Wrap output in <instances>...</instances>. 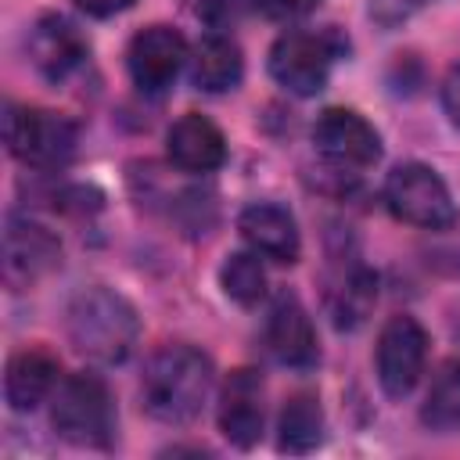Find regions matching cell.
I'll list each match as a JSON object with an SVG mask.
<instances>
[{"label": "cell", "instance_id": "1", "mask_svg": "<svg viewBox=\"0 0 460 460\" xmlns=\"http://www.w3.org/2000/svg\"><path fill=\"white\" fill-rule=\"evenodd\" d=\"M212 392V359L194 345L158 349L140 377V402L162 424H187Z\"/></svg>", "mask_w": 460, "mask_h": 460}, {"label": "cell", "instance_id": "2", "mask_svg": "<svg viewBox=\"0 0 460 460\" xmlns=\"http://www.w3.org/2000/svg\"><path fill=\"white\" fill-rule=\"evenodd\" d=\"M140 334L137 309L111 288H83L68 302V338L93 363H122Z\"/></svg>", "mask_w": 460, "mask_h": 460}, {"label": "cell", "instance_id": "3", "mask_svg": "<svg viewBox=\"0 0 460 460\" xmlns=\"http://www.w3.org/2000/svg\"><path fill=\"white\" fill-rule=\"evenodd\" d=\"M50 424L54 431L86 449H104L115 438V402L108 385L97 374H68L54 388L50 402Z\"/></svg>", "mask_w": 460, "mask_h": 460}, {"label": "cell", "instance_id": "4", "mask_svg": "<svg viewBox=\"0 0 460 460\" xmlns=\"http://www.w3.org/2000/svg\"><path fill=\"white\" fill-rule=\"evenodd\" d=\"M4 140L7 151L32 165V169H61L75 155V122L47 111V108H29V104H7L4 115Z\"/></svg>", "mask_w": 460, "mask_h": 460}, {"label": "cell", "instance_id": "5", "mask_svg": "<svg viewBox=\"0 0 460 460\" xmlns=\"http://www.w3.org/2000/svg\"><path fill=\"white\" fill-rule=\"evenodd\" d=\"M385 205L395 219L420 230H449L456 223V205L446 180L424 162H402L388 172Z\"/></svg>", "mask_w": 460, "mask_h": 460}, {"label": "cell", "instance_id": "6", "mask_svg": "<svg viewBox=\"0 0 460 460\" xmlns=\"http://www.w3.org/2000/svg\"><path fill=\"white\" fill-rule=\"evenodd\" d=\"M341 54V40L323 29V32H305V29H291L284 36H277V43L270 47V75L298 97H313L327 86L331 65Z\"/></svg>", "mask_w": 460, "mask_h": 460}, {"label": "cell", "instance_id": "7", "mask_svg": "<svg viewBox=\"0 0 460 460\" xmlns=\"http://www.w3.org/2000/svg\"><path fill=\"white\" fill-rule=\"evenodd\" d=\"M313 147L338 176H359L381 158L377 129L349 108H327L313 122Z\"/></svg>", "mask_w": 460, "mask_h": 460}, {"label": "cell", "instance_id": "8", "mask_svg": "<svg viewBox=\"0 0 460 460\" xmlns=\"http://www.w3.org/2000/svg\"><path fill=\"white\" fill-rule=\"evenodd\" d=\"M377 381L392 399L413 392L428 363V334L413 316H392L377 334Z\"/></svg>", "mask_w": 460, "mask_h": 460}, {"label": "cell", "instance_id": "9", "mask_svg": "<svg viewBox=\"0 0 460 460\" xmlns=\"http://www.w3.org/2000/svg\"><path fill=\"white\" fill-rule=\"evenodd\" d=\"M187 40L169 29V25H147L140 29L133 40H129V50H126V65H129V75L137 83L140 93H165L180 68L187 65Z\"/></svg>", "mask_w": 460, "mask_h": 460}, {"label": "cell", "instance_id": "10", "mask_svg": "<svg viewBox=\"0 0 460 460\" xmlns=\"http://www.w3.org/2000/svg\"><path fill=\"white\" fill-rule=\"evenodd\" d=\"M262 341H266V352L280 367L309 370V367L320 363V345H316L313 320L291 291H280L273 298V305L266 313V323H262Z\"/></svg>", "mask_w": 460, "mask_h": 460}, {"label": "cell", "instance_id": "11", "mask_svg": "<svg viewBox=\"0 0 460 460\" xmlns=\"http://www.w3.org/2000/svg\"><path fill=\"white\" fill-rule=\"evenodd\" d=\"M61 262V244L58 237L29 219V216H11L4 226V280L7 288H29L43 273H50Z\"/></svg>", "mask_w": 460, "mask_h": 460}, {"label": "cell", "instance_id": "12", "mask_svg": "<svg viewBox=\"0 0 460 460\" xmlns=\"http://www.w3.org/2000/svg\"><path fill=\"white\" fill-rule=\"evenodd\" d=\"M262 417H266L262 374L252 370V367L230 370V377L223 381V392H219V431L234 446L248 449L262 435Z\"/></svg>", "mask_w": 460, "mask_h": 460}, {"label": "cell", "instance_id": "13", "mask_svg": "<svg viewBox=\"0 0 460 460\" xmlns=\"http://www.w3.org/2000/svg\"><path fill=\"white\" fill-rule=\"evenodd\" d=\"M25 50H29V61L32 68L58 83V79H68L90 54V43L86 36L75 29V22L61 18V14H43L32 29H29V40H25Z\"/></svg>", "mask_w": 460, "mask_h": 460}, {"label": "cell", "instance_id": "14", "mask_svg": "<svg viewBox=\"0 0 460 460\" xmlns=\"http://www.w3.org/2000/svg\"><path fill=\"white\" fill-rule=\"evenodd\" d=\"M237 230L241 237L248 241V248L270 262H280V266H291L302 252V237H298V226H295V216L280 205H270V201H259V205H248L237 219Z\"/></svg>", "mask_w": 460, "mask_h": 460}, {"label": "cell", "instance_id": "15", "mask_svg": "<svg viewBox=\"0 0 460 460\" xmlns=\"http://www.w3.org/2000/svg\"><path fill=\"white\" fill-rule=\"evenodd\" d=\"M165 155L183 172H212L226 158V140L216 122L198 111L180 115L165 133Z\"/></svg>", "mask_w": 460, "mask_h": 460}, {"label": "cell", "instance_id": "16", "mask_svg": "<svg viewBox=\"0 0 460 460\" xmlns=\"http://www.w3.org/2000/svg\"><path fill=\"white\" fill-rule=\"evenodd\" d=\"M58 374H61V363L47 349L14 352L4 374V395L11 410H36L43 399H50L58 388Z\"/></svg>", "mask_w": 460, "mask_h": 460}, {"label": "cell", "instance_id": "17", "mask_svg": "<svg viewBox=\"0 0 460 460\" xmlns=\"http://www.w3.org/2000/svg\"><path fill=\"white\" fill-rule=\"evenodd\" d=\"M244 75V58H241V47L230 40V36H201L194 54H190V79L198 90L205 93H226L241 83Z\"/></svg>", "mask_w": 460, "mask_h": 460}, {"label": "cell", "instance_id": "18", "mask_svg": "<svg viewBox=\"0 0 460 460\" xmlns=\"http://www.w3.org/2000/svg\"><path fill=\"white\" fill-rule=\"evenodd\" d=\"M374 302H377V277H374L367 266H359V262H352V266L334 280V288L327 291L331 320H334V327H341V331L359 327V323L370 316Z\"/></svg>", "mask_w": 460, "mask_h": 460}, {"label": "cell", "instance_id": "19", "mask_svg": "<svg viewBox=\"0 0 460 460\" xmlns=\"http://www.w3.org/2000/svg\"><path fill=\"white\" fill-rule=\"evenodd\" d=\"M277 431H280L277 446L284 453H309V449H316V442L323 435V413H320L316 395H309V392L291 395L284 402V410H280Z\"/></svg>", "mask_w": 460, "mask_h": 460}, {"label": "cell", "instance_id": "20", "mask_svg": "<svg viewBox=\"0 0 460 460\" xmlns=\"http://www.w3.org/2000/svg\"><path fill=\"white\" fill-rule=\"evenodd\" d=\"M420 420L431 431H456L460 428V363L449 359L431 377V388L420 406Z\"/></svg>", "mask_w": 460, "mask_h": 460}, {"label": "cell", "instance_id": "21", "mask_svg": "<svg viewBox=\"0 0 460 460\" xmlns=\"http://www.w3.org/2000/svg\"><path fill=\"white\" fill-rule=\"evenodd\" d=\"M219 284L234 302L255 305L266 295V270L255 252H234L219 270Z\"/></svg>", "mask_w": 460, "mask_h": 460}, {"label": "cell", "instance_id": "22", "mask_svg": "<svg viewBox=\"0 0 460 460\" xmlns=\"http://www.w3.org/2000/svg\"><path fill=\"white\" fill-rule=\"evenodd\" d=\"M428 4H435V0H370V18L381 29H395V25H402L406 18H413Z\"/></svg>", "mask_w": 460, "mask_h": 460}, {"label": "cell", "instance_id": "23", "mask_svg": "<svg viewBox=\"0 0 460 460\" xmlns=\"http://www.w3.org/2000/svg\"><path fill=\"white\" fill-rule=\"evenodd\" d=\"M320 0H252V7L270 18V22H291V18H302L316 7Z\"/></svg>", "mask_w": 460, "mask_h": 460}, {"label": "cell", "instance_id": "24", "mask_svg": "<svg viewBox=\"0 0 460 460\" xmlns=\"http://www.w3.org/2000/svg\"><path fill=\"white\" fill-rule=\"evenodd\" d=\"M442 108H446L449 122L460 129V65H453L446 83H442Z\"/></svg>", "mask_w": 460, "mask_h": 460}, {"label": "cell", "instance_id": "25", "mask_svg": "<svg viewBox=\"0 0 460 460\" xmlns=\"http://www.w3.org/2000/svg\"><path fill=\"white\" fill-rule=\"evenodd\" d=\"M133 0H75V7L79 11H86V14H93V18H108V14H119V11H126Z\"/></svg>", "mask_w": 460, "mask_h": 460}]
</instances>
